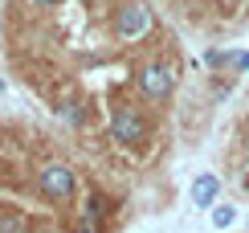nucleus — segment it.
<instances>
[{"label": "nucleus", "mask_w": 249, "mask_h": 233, "mask_svg": "<svg viewBox=\"0 0 249 233\" xmlns=\"http://www.w3.org/2000/svg\"><path fill=\"white\" fill-rule=\"evenodd\" d=\"M37 188H41L45 200L66 205V200L74 196V188H78V176H74V168H66V164H45L37 172Z\"/></svg>", "instance_id": "f257e3e1"}, {"label": "nucleus", "mask_w": 249, "mask_h": 233, "mask_svg": "<svg viewBox=\"0 0 249 233\" xmlns=\"http://www.w3.org/2000/svg\"><path fill=\"white\" fill-rule=\"evenodd\" d=\"M135 82H139V90L147 94V98H168L176 90V70L168 61H147V66H139Z\"/></svg>", "instance_id": "f03ea898"}, {"label": "nucleus", "mask_w": 249, "mask_h": 233, "mask_svg": "<svg viewBox=\"0 0 249 233\" xmlns=\"http://www.w3.org/2000/svg\"><path fill=\"white\" fill-rule=\"evenodd\" d=\"M110 135H115V143H143V135H147V123H143V115L135 107H115L110 111Z\"/></svg>", "instance_id": "7ed1b4c3"}, {"label": "nucleus", "mask_w": 249, "mask_h": 233, "mask_svg": "<svg viewBox=\"0 0 249 233\" xmlns=\"http://www.w3.org/2000/svg\"><path fill=\"white\" fill-rule=\"evenodd\" d=\"M147 29H151V8L139 4V0H131V4H123L119 13H115V33H119L123 41L143 37Z\"/></svg>", "instance_id": "20e7f679"}, {"label": "nucleus", "mask_w": 249, "mask_h": 233, "mask_svg": "<svg viewBox=\"0 0 249 233\" xmlns=\"http://www.w3.org/2000/svg\"><path fill=\"white\" fill-rule=\"evenodd\" d=\"M216 193H221V180H216V176H196L192 180V205L196 209H213Z\"/></svg>", "instance_id": "39448f33"}, {"label": "nucleus", "mask_w": 249, "mask_h": 233, "mask_svg": "<svg viewBox=\"0 0 249 233\" xmlns=\"http://www.w3.org/2000/svg\"><path fill=\"white\" fill-rule=\"evenodd\" d=\"M0 233H29V221L20 213H13V209H4L0 213Z\"/></svg>", "instance_id": "423d86ee"}, {"label": "nucleus", "mask_w": 249, "mask_h": 233, "mask_svg": "<svg viewBox=\"0 0 249 233\" xmlns=\"http://www.w3.org/2000/svg\"><path fill=\"white\" fill-rule=\"evenodd\" d=\"M233 221H237V209H233V205H216V209H213V225H216V229H229Z\"/></svg>", "instance_id": "0eeeda50"}, {"label": "nucleus", "mask_w": 249, "mask_h": 233, "mask_svg": "<svg viewBox=\"0 0 249 233\" xmlns=\"http://www.w3.org/2000/svg\"><path fill=\"white\" fill-rule=\"evenodd\" d=\"M102 213H107V200H102V196H86V205H82V217H86V221H98Z\"/></svg>", "instance_id": "6e6552de"}, {"label": "nucleus", "mask_w": 249, "mask_h": 233, "mask_svg": "<svg viewBox=\"0 0 249 233\" xmlns=\"http://www.w3.org/2000/svg\"><path fill=\"white\" fill-rule=\"evenodd\" d=\"M237 66H241V70H249V54H241V58H237Z\"/></svg>", "instance_id": "1a4fd4ad"}, {"label": "nucleus", "mask_w": 249, "mask_h": 233, "mask_svg": "<svg viewBox=\"0 0 249 233\" xmlns=\"http://www.w3.org/2000/svg\"><path fill=\"white\" fill-rule=\"evenodd\" d=\"M33 4H61V0H33Z\"/></svg>", "instance_id": "9d476101"}, {"label": "nucleus", "mask_w": 249, "mask_h": 233, "mask_svg": "<svg viewBox=\"0 0 249 233\" xmlns=\"http://www.w3.org/2000/svg\"><path fill=\"white\" fill-rule=\"evenodd\" d=\"M41 233H57V229H41Z\"/></svg>", "instance_id": "9b49d317"}, {"label": "nucleus", "mask_w": 249, "mask_h": 233, "mask_svg": "<svg viewBox=\"0 0 249 233\" xmlns=\"http://www.w3.org/2000/svg\"><path fill=\"white\" fill-rule=\"evenodd\" d=\"M245 152H249V139H245Z\"/></svg>", "instance_id": "f8f14e48"}]
</instances>
